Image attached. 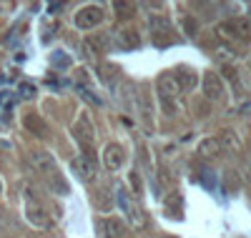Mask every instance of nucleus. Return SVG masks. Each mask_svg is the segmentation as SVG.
<instances>
[{"instance_id": "nucleus-1", "label": "nucleus", "mask_w": 251, "mask_h": 238, "mask_svg": "<svg viewBox=\"0 0 251 238\" xmlns=\"http://www.w3.org/2000/svg\"><path fill=\"white\" fill-rule=\"evenodd\" d=\"M73 170H75V176L83 181V183H91L96 178V173H98V166H96V158L86 156V153H80L78 158H73Z\"/></svg>"}, {"instance_id": "nucleus-2", "label": "nucleus", "mask_w": 251, "mask_h": 238, "mask_svg": "<svg viewBox=\"0 0 251 238\" xmlns=\"http://www.w3.org/2000/svg\"><path fill=\"white\" fill-rule=\"evenodd\" d=\"M219 30H221V35H226V38H251V20H246V18H234V20H228V23H224V25H219Z\"/></svg>"}, {"instance_id": "nucleus-3", "label": "nucleus", "mask_w": 251, "mask_h": 238, "mask_svg": "<svg viewBox=\"0 0 251 238\" xmlns=\"http://www.w3.org/2000/svg\"><path fill=\"white\" fill-rule=\"evenodd\" d=\"M158 93H161L163 105L169 108V105L178 98V93H181V85H178L176 75H161V78H158Z\"/></svg>"}, {"instance_id": "nucleus-4", "label": "nucleus", "mask_w": 251, "mask_h": 238, "mask_svg": "<svg viewBox=\"0 0 251 238\" xmlns=\"http://www.w3.org/2000/svg\"><path fill=\"white\" fill-rule=\"evenodd\" d=\"M100 20H103V8L88 5V8H83V10L75 15V25L83 28V30H91V28H96V25L100 23Z\"/></svg>"}, {"instance_id": "nucleus-5", "label": "nucleus", "mask_w": 251, "mask_h": 238, "mask_svg": "<svg viewBox=\"0 0 251 238\" xmlns=\"http://www.w3.org/2000/svg\"><path fill=\"white\" fill-rule=\"evenodd\" d=\"M25 213H28V221L33 223V226H38V228H46L48 223H50V218H48V213H46V208H43V203H38L33 196H28V203H25Z\"/></svg>"}, {"instance_id": "nucleus-6", "label": "nucleus", "mask_w": 251, "mask_h": 238, "mask_svg": "<svg viewBox=\"0 0 251 238\" xmlns=\"http://www.w3.org/2000/svg\"><path fill=\"white\" fill-rule=\"evenodd\" d=\"M201 85H203V93H206L208 100H221L224 98V83L216 73H203Z\"/></svg>"}, {"instance_id": "nucleus-7", "label": "nucleus", "mask_w": 251, "mask_h": 238, "mask_svg": "<svg viewBox=\"0 0 251 238\" xmlns=\"http://www.w3.org/2000/svg\"><path fill=\"white\" fill-rule=\"evenodd\" d=\"M75 136H78V141H80L83 145H86V156L93 158V153H91V145H93V128H91L88 116H80V118H78V123H75Z\"/></svg>"}, {"instance_id": "nucleus-8", "label": "nucleus", "mask_w": 251, "mask_h": 238, "mask_svg": "<svg viewBox=\"0 0 251 238\" xmlns=\"http://www.w3.org/2000/svg\"><path fill=\"white\" fill-rule=\"evenodd\" d=\"M103 166L108 170H118L123 168V148L118 143H108L103 148Z\"/></svg>"}, {"instance_id": "nucleus-9", "label": "nucleus", "mask_w": 251, "mask_h": 238, "mask_svg": "<svg viewBox=\"0 0 251 238\" xmlns=\"http://www.w3.org/2000/svg\"><path fill=\"white\" fill-rule=\"evenodd\" d=\"M100 236L103 238H126V226L121 218H103L100 221Z\"/></svg>"}, {"instance_id": "nucleus-10", "label": "nucleus", "mask_w": 251, "mask_h": 238, "mask_svg": "<svg viewBox=\"0 0 251 238\" xmlns=\"http://www.w3.org/2000/svg\"><path fill=\"white\" fill-rule=\"evenodd\" d=\"M221 153V138H206L199 143V156L203 158H216Z\"/></svg>"}, {"instance_id": "nucleus-11", "label": "nucleus", "mask_w": 251, "mask_h": 238, "mask_svg": "<svg viewBox=\"0 0 251 238\" xmlns=\"http://www.w3.org/2000/svg\"><path fill=\"white\" fill-rule=\"evenodd\" d=\"M118 201H121V206H126V211H128V218H131V221H133L136 226H143V221H146V218H143V215L138 213V208H136V206H133V203L128 201V196H126V190H121Z\"/></svg>"}, {"instance_id": "nucleus-12", "label": "nucleus", "mask_w": 251, "mask_h": 238, "mask_svg": "<svg viewBox=\"0 0 251 238\" xmlns=\"http://www.w3.org/2000/svg\"><path fill=\"white\" fill-rule=\"evenodd\" d=\"M118 43H121V46L123 48H136L138 46V43H141V35L136 33V30H121V35H118Z\"/></svg>"}, {"instance_id": "nucleus-13", "label": "nucleus", "mask_w": 251, "mask_h": 238, "mask_svg": "<svg viewBox=\"0 0 251 238\" xmlns=\"http://www.w3.org/2000/svg\"><path fill=\"white\" fill-rule=\"evenodd\" d=\"M176 80H178V85H181V91H188V88H194V85H196L194 71H183V75H176Z\"/></svg>"}, {"instance_id": "nucleus-14", "label": "nucleus", "mask_w": 251, "mask_h": 238, "mask_svg": "<svg viewBox=\"0 0 251 238\" xmlns=\"http://www.w3.org/2000/svg\"><path fill=\"white\" fill-rule=\"evenodd\" d=\"M249 181H251V161H249Z\"/></svg>"}]
</instances>
